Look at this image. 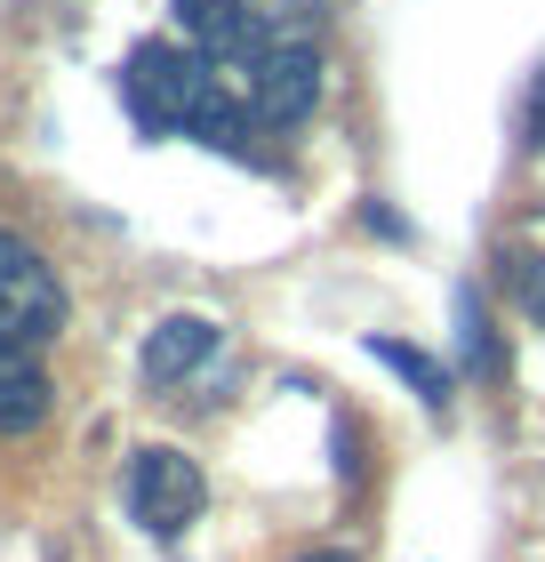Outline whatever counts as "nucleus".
<instances>
[{"mask_svg":"<svg viewBox=\"0 0 545 562\" xmlns=\"http://www.w3.org/2000/svg\"><path fill=\"white\" fill-rule=\"evenodd\" d=\"M201 467L185 450H169V442H152V450H137L128 458V515H137L152 539H177L193 515H201Z\"/></svg>","mask_w":545,"mask_h":562,"instance_id":"1","label":"nucleus"},{"mask_svg":"<svg viewBox=\"0 0 545 562\" xmlns=\"http://www.w3.org/2000/svg\"><path fill=\"white\" fill-rule=\"evenodd\" d=\"M0 329L24 346H48L65 329V290H57V273L41 266V249L33 241H16V234H0Z\"/></svg>","mask_w":545,"mask_h":562,"instance_id":"2","label":"nucleus"},{"mask_svg":"<svg viewBox=\"0 0 545 562\" xmlns=\"http://www.w3.org/2000/svg\"><path fill=\"white\" fill-rule=\"evenodd\" d=\"M314 97H321V57H314V41L281 33V41L265 48V65H257V81L241 89V105L265 121V130H289V121L314 113Z\"/></svg>","mask_w":545,"mask_h":562,"instance_id":"3","label":"nucleus"},{"mask_svg":"<svg viewBox=\"0 0 545 562\" xmlns=\"http://www.w3.org/2000/svg\"><path fill=\"white\" fill-rule=\"evenodd\" d=\"M48 418V378H41V346H24L0 329V434H33Z\"/></svg>","mask_w":545,"mask_h":562,"instance_id":"4","label":"nucleus"},{"mask_svg":"<svg viewBox=\"0 0 545 562\" xmlns=\"http://www.w3.org/2000/svg\"><path fill=\"white\" fill-rule=\"evenodd\" d=\"M217 353V322H201V314H169L161 329L145 338V378L152 386H177V378H193L201 362Z\"/></svg>","mask_w":545,"mask_h":562,"instance_id":"5","label":"nucleus"},{"mask_svg":"<svg viewBox=\"0 0 545 562\" xmlns=\"http://www.w3.org/2000/svg\"><path fill=\"white\" fill-rule=\"evenodd\" d=\"M257 0H177V16H185V33L201 41V57H217V48L249 24Z\"/></svg>","mask_w":545,"mask_h":562,"instance_id":"6","label":"nucleus"},{"mask_svg":"<svg viewBox=\"0 0 545 562\" xmlns=\"http://www.w3.org/2000/svg\"><path fill=\"white\" fill-rule=\"evenodd\" d=\"M370 353H377L385 370H401V378H409V386H418L425 402H450V370H441L433 353H418V346H401V338H370Z\"/></svg>","mask_w":545,"mask_h":562,"instance_id":"7","label":"nucleus"},{"mask_svg":"<svg viewBox=\"0 0 545 562\" xmlns=\"http://www.w3.org/2000/svg\"><path fill=\"white\" fill-rule=\"evenodd\" d=\"M457 329H465V362H474V378H498V346H489V314L474 290H457Z\"/></svg>","mask_w":545,"mask_h":562,"instance_id":"8","label":"nucleus"},{"mask_svg":"<svg viewBox=\"0 0 545 562\" xmlns=\"http://www.w3.org/2000/svg\"><path fill=\"white\" fill-rule=\"evenodd\" d=\"M513 290H522V305L545 322V258H513Z\"/></svg>","mask_w":545,"mask_h":562,"instance_id":"9","label":"nucleus"},{"mask_svg":"<svg viewBox=\"0 0 545 562\" xmlns=\"http://www.w3.org/2000/svg\"><path fill=\"white\" fill-rule=\"evenodd\" d=\"M522 137L545 153V72H537V81H530V105H522Z\"/></svg>","mask_w":545,"mask_h":562,"instance_id":"10","label":"nucleus"},{"mask_svg":"<svg viewBox=\"0 0 545 562\" xmlns=\"http://www.w3.org/2000/svg\"><path fill=\"white\" fill-rule=\"evenodd\" d=\"M305 562H353V554H305Z\"/></svg>","mask_w":545,"mask_h":562,"instance_id":"11","label":"nucleus"}]
</instances>
